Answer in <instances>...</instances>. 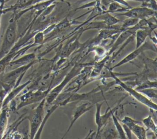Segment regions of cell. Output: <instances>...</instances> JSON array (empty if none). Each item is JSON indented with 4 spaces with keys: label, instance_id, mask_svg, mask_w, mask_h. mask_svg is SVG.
Here are the masks:
<instances>
[{
    "label": "cell",
    "instance_id": "52a82bcc",
    "mask_svg": "<svg viewBox=\"0 0 157 139\" xmlns=\"http://www.w3.org/2000/svg\"><path fill=\"white\" fill-rule=\"evenodd\" d=\"M147 50H153L155 52H156V46H153L149 42H144L140 47H139L138 48H136L133 52H131L129 54H128L125 57H124L121 60H120L118 63H117L116 65L111 67L110 70H112L115 68L119 67L126 63L130 62L131 61L135 59L139 55H140L144 51Z\"/></svg>",
    "mask_w": 157,
    "mask_h": 139
},
{
    "label": "cell",
    "instance_id": "30bf717a",
    "mask_svg": "<svg viewBox=\"0 0 157 139\" xmlns=\"http://www.w3.org/2000/svg\"><path fill=\"white\" fill-rule=\"evenodd\" d=\"M30 82H31V80H29L27 82H26L21 85H18L17 86L13 87L5 97V98L2 101V107L7 106L8 104L10 102H11L23 89H25L28 85H29Z\"/></svg>",
    "mask_w": 157,
    "mask_h": 139
},
{
    "label": "cell",
    "instance_id": "3957f363",
    "mask_svg": "<svg viewBox=\"0 0 157 139\" xmlns=\"http://www.w3.org/2000/svg\"><path fill=\"white\" fill-rule=\"evenodd\" d=\"M112 77L114 78L115 82L116 84L118 85L123 89H124L127 92H128L131 95H132L139 102L145 105V106H148L150 109L156 110L157 106H156V103H155L153 101H151L148 98H147L144 94H142V93H140L138 90H136L135 89H133L132 87L127 85L125 82H123L121 80H120L119 78H118L117 77V75L113 76Z\"/></svg>",
    "mask_w": 157,
    "mask_h": 139
},
{
    "label": "cell",
    "instance_id": "9c48e42d",
    "mask_svg": "<svg viewBox=\"0 0 157 139\" xmlns=\"http://www.w3.org/2000/svg\"><path fill=\"white\" fill-rule=\"evenodd\" d=\"M93 105H90V103H82L78 106H77L75 109H74L73 113L72 114V116L71 117V123L70 125L66 132V133L64 135L63 138L65 137V135L68 133V132L71 130L72 128V125L75 123V122L80 117L82 116L83 114H85L86 112L90 111V109L92 108Z\"/></svg>",
    "mask_w": 157,
    "mask_h": 139
},
{
    "label": "cell",
    "instance_id": "8fae6325",
    "mask_svg": "<svg viewBox=\"0 0 157 139\" xmlns=\"http://www.w3.org/2000/svg\"><path fill=\"white\" fill-rule=\"evenodd\" d=\"M154 30L155 29L151 27L137 30L136 32V49L140 47L145 42L146 38L148 36H151V33L153 31H154Z\"/></svg>",
    "mask_w": 157,
    "mask_h": 139
},
{
    "label": "cell",
    "instance_id": "83f0119b",
    "mask_svg": "<svg viewBox=\"0 0 157 139\" xmlns=\"http://www.w3.org/2000/svg\"><path fill=\"white\" fill-rule=\"evenodd\" d=\"M122 126H123V130L124 131L125 135L126 136V138H132V132H131L130 129L127 125H126L125 124H123Z\"/></svg>",
    "mask_w": 157,
    "mask_h": 139
},
{
    "label": "cell",
    "instance_id": "9a60e30c",
    "mask_svg": "<svg viewBox=\"0 0 157 139\" xmlns=\"http://www.w3.org/2000/svg\"><path fill=\"white\" fill-rule=\"evenodd\" d=\"M103 105V103H96V113H95V123L97 125V132L96 135V138L101 137V131L102 127V122H101V109Z\"/></svg>",
    "mask_w": 157,
    "mask_h": 139
},
{
    "label": "cell",
    "instance_id": "5b68a950",
    "mask_svg": "<svg viewBox=\"0 0 157 139\" xmlns=\"http://www.w3.org/2000/svg\"><path fill=\"white\" fill-rule=\"evenodd\" d=\"M50 89L45 90H38L35 92H33L32 90H29L27 93H24L20 97V102L16 107V109L18 110L24 106L41 101L46 97Z\"/></svg>",
    "mask_w": 157,
    "mask_h": 139
},
{
    "label": "cell",
    "instance_id": "8992f818",
    "mask_svg": "<svg viewBox=\"0 0 157 139\" xmlns=\"http://www.w3.org/2000/svg\"><path fill=\"white\" fill-rule=\"evenodd\" d=\"M156 11L145 6L130 8L125 12L118 15H124L129 18H137L139 20L147 18L150 17L155 16Z\"/></svg>",
    "mask_w": 157,
    "mask_h": 139
},
{
    "label": "cell",
    "instance_id": "7a4b0ae2",
    "mask_svg": "<svg viewBox=\"0 0 157 139\" xmlns=\"http://www.w3.org/2000/svg\"><path fill=\"white\" fill-rule=\"evenodd\" d=\"M36 62L37 60H34L28 65L18 66V68L4 74L0 77V81L2 85H8L12 89L15 85L16 81L18 78L21 75L25 74L26 71Z\"/></svg>",
    "mask_w": 157,
    "mask_h": 139
},
{
    "label": "cell",
    "instance_id": "f546056e",
    "mask_svg": "<svg viewBox=\"0 0 157 139\" xmlns=\"http://www.w3.org/2000/svg\"><path fill=\"white\" fill-rule=\"evenodd\" d=\"M1 17H0V25H1Z\"/></svg>",
    "mask_w": 157,
    "mask_h": 139
},
{
    "label": "cell",
    "instance_id": "f1b7e54d",
    "mask_svg": "<svg viewBox=\"0 0 157 139\" xmlns=\"http://www.w3.org/2000/svg\"><path fill=\"white\" fill-rule=\"evenodd\" d=\"M134 1H144L145 0H134Z\"/></svg>",
    "mask_w": 157,
    "mask_h": 139
},
{
    "label": "cell",
    "instance_id": "484cf974",
    "mask_svg": "<svg viewBox=\"0 0 157 139\" xmlns=\"http://www.w3.org/2000/svg\"><path fill=\"white\" fill-rule=\"evenodd\" d=\"M12 89L7 86L3 87V89L0 90V111L1 108H2V101L6 96V95L8 93V92L11 90Z\"/></svg>",
    "mask_w": 157,
    "mask_h": 139
},
{
    "label": "cell",
    "instance_id": "e0dca14e",
    "mask_svg": "<svg viewBox=\"0 0 157 139\" xmlns=\"http://www.w3.org/2000/svg\"><path fill=\"white\" fill-rule=\"evenodd\" d=\"M106 124H108L107 122ZM104 138H119L118 133L113 124H108V127H106L104 132Z\"/></svg>",
    "mask_w": 157,
    "mask_h": 139
},
{
    "label": "cell",
    "instance_id": "7c38bea8",
    "mask_svg": "<svg viewBox=\"0 0 157 139\" xmlns=\"http://www.w3.org/2000/svg\"><path fill=\"white\" fill-rule=\"evenodd\" d=\"M9 108L7 106L2 107L0 111V138H2L7 127Z\"/></svg>",
    "mask_w": 157,
    "mask_h": 139
},
{
    "label": "cell",
    "instance_id": "277c9868",
    "mask_svg": "<svg viewBox=\"0 0 157 139\" xmlns=\"http://www.w3.org/2000/svg\"><path fill=\"white\" fill-rule=\"evenodd\" d=\"M45 103V98L42 99L40 101L39 105L34 109V113L29 118H28L29 121L30 138H34L42 121V119L44 116Z\"/></svg>",
    "mask_w": 157,
    "mask_h": 139
},
{
    "label": "cell",
    "instance_id": "ffe728a7",
    "mask_svg": "<svg viewBox=\"0 0 157 139\" xmlns=\"http://www.w3.org/2000/svg\"><path fill=\"white\" fill-rule=\"evenodd\" d=\"M98 18H102L104 22L108 26H112L113 25H115L116 23L121 22L120 20L117 19L114 16L111 15L109 12H105L103 16L99 17Z\"/></svg>",
    "mask_w": 157,
    "mask_h": 139
},
{
    "label": "cell",
    "instance_id": "ac0fdd59",
    "mask_svg": "<svg viewBox=\"0 0 157 139\" xmlns=\"http://www.w3.org/2000/svg\"><path fill=\"white\" fill-rule=\"evenodd\" d=\"M114 112H113L112 113L111 118H112V122L113 123V125H114V126H115V129H116V130H117V132L118 133L119 138H123V139L126 138V136L125 135V133H124V131L123 130V126L119 122L118 119L114 114Z\"/></svg>",
    "mask_w": 157,
    "mask_h": 139
},
{
    "label": "cell",
    "instance_id": "cb8c5ba5",
    "mask_svg": "<svg viewBox=\"0 0 157 139\" xmlns=\"http://www.w3.org/2000/svg\"><path fill=\"white\" fill-rule=\"evenodd\" d=\"M149 87H154V88H156V81H145L144 82L141 83L140 85H139L138 86L136 87V88H135L136 90H141V89H146V88H149Z\"/></svg>",
    "mask_w": 157,
    "mask_h": 139
},
{
    "label": "cell",
    "instance_id": "5bb4252c",
    "mask_svg": "<svg viewBox=\"0 0 157 139\" xmlns=\"http://www.w3.org/2000/svg\"><path fill=\"white\" fill-rule=\"evenodd\" d=\"M131 132L134 133L136 137L139 139H145L147 137V130L144 127H142L138 124L137 122H134L128 126Z\"/></svg>",
    "mask_w": 157,
    "mask_h": 139
},
{
    "label": "cell",
    "instance_id": "4316f807",
    "mask_svg": "<svg viewBox=\"0 0 157 139\" xmlns=\"http://www.w3.org/2000/svg\"><path fill=\"white\" fill-rule=\"evenodd\" d=\"M121 122L123 124H125L127 126H128L130 124H131L132 123H134V122H137V123L139 122V121H136L135 119H132V118H131V117H130L129 116H124V118L121 120Z\"/></svg>",
    "mask_w": 157,
    "mask_h": 139
},
{
    "label": "cell",
    "instance_id": "2e32d148",
    "mask_svg": "<svg viewBox=\"0 0 157 139\" xmlns=\"http://www.w3.org/2000/svg\"><path fill=\"white\" fill-rule=\"evenodd\" d=\"M58 107V106L55 103V105L53 106H52L47 111V114H45V116H44V118L42 119V121L39 127V129L37 130V132H36L34 138H40V135H41V133H42V132L43 130V129H44V127L45 124V123L47 122V121H48V118L50 117V116H51V114L56 110V109Z\"/></svg>",
    "mask_w": 157,
    "mask_h": 139
},
{
    "label": "cell",
    "instance_id": "44dd1931",
    "mask_svg": "<svg viewBox=\"0 0 157 139\" xmlns=\"http://www.w3.org/2000/svg\"><path fill=\"white\" fill-rule=\"evenodd\" d=\"M130 8H126V7H123V6H121L118 2H117L115 1L112 2L109 6V9L106 12H122V11H126L128 10Z\"/></svg>",
    "mask_w": 157,
    "mask_h": 139
},
{
    "label": "cell",
    "instance_id": "d4e9b609",
    "mask_svg": "<svg viewBox=\"0 0 157 139\" xmlns=\"http://www.w3.org/2000/svg\"><path fill=\"white\" fill-rule=\"evenodd\" d=\"M34 42L33 46L41 44L44 41L45 34L43 31H38L34 34Z\"/></svg>",
    "mask_w": 157,
    "mask_h": 139
},
{
    "label": "cell",
    "instance_id": "d6986e66",
    "mask_svg": "<svg viewBox=\"0 0 157 139\" xmlns=\"http://www.w3.org/2000/svg\"><path fill=\"white\" fill-rule=\"evenodd\" d=\"M142 122L144 124V125L146 127H147L148 129L151 130L154 133V134L155 135H156V122L153 119V118H152L151 116L150 115V114H149V115L147 117H145V118L142 119Z\"/></svg>",
    "mask_w": 157,
    "mask_h": 139
},
{
    "label": "cell",
    "instance_id": "603a6c76",
    "mask_svg": "<svg viewBox=\"0 0 157 139\" xmlns=\"http://www.w3.org/2000/svg\"><path fill=\"white\" fill-rule=\"evenodd\" d=\"M139 20L137 18L128 17V18H126L123 22V24L121 25V26H120L122 31L133 27L137 23Z\"/></svg>",
    "mask_w": 157,
    "mask_h": 139
},
{
    "label": "cell",
    "instance_id": "6da1fadb",
    "mask_svg": "<svg viewBox=\"0 0 157 139\" xmlns=\"http://www.w3.org/2000/svg\"><path fill=\"white\" fill-rule=\"evenodd\" d=\"M17 20L14 14L9 20L0 48V59L7 54L16 43L17 39Z\"/></svg>",
    "mask_w": 157,
    "mask_h": 139
},
{
    "label": "cell",
    "instance_id": "ba28073f",
    "mask_svg": "<svg viewBox=\"0 0 157 139\" xmlns=\"http://www.w3.org/2000/svg\"><path fill=\"white\" fill-rule=\"evenodd\" d=\"M78 68L74 67L72 68V70L70 71V73L65 77L64 81L61 82L60 84H59L58 86L55 87L52 90L49 91L48 94L45 97V101L48 103V104L52 103L55 98L57 97V96L60 93L61 91L63 90V89L65 87V85L67 84V82L72 78L74 76H75L77 73L78 72Z\"/></svg>",
    "mask_w": 157,
    "mask_h": 139
},
{
    "label": "cell",
    "instance_id": "7402d4cb",
    "mask_svg": "<svg viewBox=\"0 0 157 139\" xmlns=\"http://www.w3.org/2000/svg\"><path fill=\"white\" fill-rule=\"evenodd\" d=\"M139 92L145 95L148 98H157V90L156 88L149 87L141 90H139Z\"/></svg>",
    "mask_w": 157,
    "mask_h": 139
},
{
    "label": "cell",
    "instance_id": "4fadbf2b",
    "mask_svg": "<svg viewBox=\"0 0 157 139\" xmlns=\"http://www.w3.org/2000/svg\"><path fill=\"white\" fill-rule=\"evenodd\" d=\"M36 55L34 53L29 54L27 55H25L23 56L22 57L18 58V59H14L12 61H11L8 66H21L23 65H26L29 64V63L32 62L34 60H36Z\"/></svg>",
    "mask_w": 157,
    "mask_h": 139
}]
</instances>
